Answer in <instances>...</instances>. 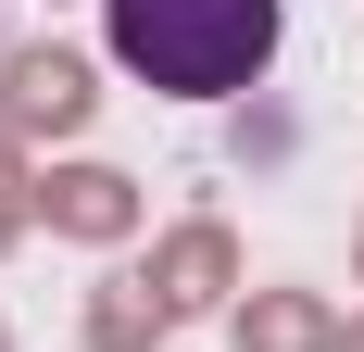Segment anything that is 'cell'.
<instances>
[{"label":"cell","mask_w":364,"mask_h":352,"mask_svg":"<svg viewBox=\"0 0 364 352\" xmlns=\"http://www.w3.org/2000/svg\"><path fill=\"white\" fill-rule=\"evenodd\" d=\"M113 63L164 88V101H239L264 88L277 38H289V0H101Z\"/></svg>","instance_id":"6da1fadb"}]
</instances>
